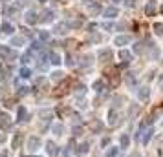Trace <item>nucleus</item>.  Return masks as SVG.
<instances>
[{"mask_svg":"<svg viewBox=\"0 0 163 157\" xmlns=\"http://www.w3.org/2000/svg\"><path fill=\"white\" fill-rule=\"evenodd\" d=\"M119 143H121V148H128V144H130V137H128V135H121Z\"/></svg>","mask_w":163,"mask_h":157,"instance_id":"0eeeda50","label":"nucleus"},{"mask_svg":"<svg viewBox=\"0 0 163 157\" xmlns=\"http://www.w3.org/2000/svg\"><path fill=\"white\" fill-rule=\"evenodd\" d=\"M118 121H119L118 111H115V110H110V111H108V124H110V126H115V124H118Z\"/></svg>","mask_w":163,"mask_h":157,"instance_id":"f03ea898","label":"nucleus"},{"mask_svg":"<svg viewBox=\"0 0 163 157\" xmlns=\"http://www.w3.org/2000/svg\"><path fill=\"white\" fill-rule=\"evenodd\" d=\"M0 128H4V130H8L9 128V115H0Z\"/></svg>","mask_w":163,"mask_h":157,"instance_id":"20e7f679","label":"nucleus"},{"mask_svg":"<svg viewBox=\"0 0 163 157\" xmlns=\"http://www.w3.org/2000/svg\"><path fill=\"white\" fill-rule=\"evenodd\" d=\"M137 95H139V99H141V101H147V99H149V89H147V88H139V93H137Z\"/></svg>","mask_w":163,"mask_h":157,"instance_id":"39448f33","label":"nucleus"},{"mask_svg":"<svg viewBox=\"0 0 163 157\" xmlns=\"http://www.w3.org/2000/svg\"><path fill=\"white\" fill-rule=\"evenodd\" d=\"M130 157H141V155H139V152H134V153H130Z\"/></svg>","mask_w":163,"mask_h":157,"instance_id":"aec40b11","label":"nucleus"},{"mask_svg":"<svg viewBox=\"0 0 163 157\" xmlns=\"http://www.w3.org/2000/svg\"><path fill=\"white\" fill-rule=\"evenodd\" d=\"M88 150H90V143H83V144H81V148H79V152H81V153H86Z\"/></svg>","mask_w":163,"mask_h":157,"instance_id":"ddd939ff","label":"nucleus"},{"mask_svg":"<svg viewBox=\"0 0 163 157\" xmlns=\"http://www.w3.org/2000/svg\"><path fill=\"white\" fill-rule=\"evenodd\" d=\"M52 62H53V64H61V57H59L57 53H52Z\"/></svg>","mask_w":163,"mask_h":157,"instance_id":"2eb2a0df","label":"nucleus"},{"mask_svg":"<svg viewBox=\"0 0 163 157\" xmlns=\"http://www.w3.org/2000/svg\"><path fill=\"white\" fill-rule=\"evenodd\" d=\"M53 131H55V135H61V133L64 131V128H62V124H55V126H53Z\"/></svg>","mask_w":163,"mask_h":157,"instance_id":"9b49d317","label":"nucleus"},{"mask_svg":"<svg viewBox=\"0 0 163 157\" xmlns=\"http://www.w3.org/2000/svg\"><path fill=\"white\" fill-rule=\"evenodd\" d=\"M40 144H42V143H40V139H39V137H35V135L28 139V150H30V152L39 150V148H40Z\"/></svg>","mask_w":163,"mask_h":157,"instance_id":"f257e3e1","label":"nucleus"},{"mask_svg":"<svg viewBox=\"0 0 163 157\" xmlns=\"http://www.w3.org/2000/svg\"><path fill=\"white\" fill-rule=\"evenodd\" d=\"M119 57H121V59H125V60H127V59H128V57H130V53H128V51H119Z\"/></svg>","mask_w":163,"mask_h":157,"instance_id":"f3484780","label":"nucleus"},{"mask_svg":"<svg viewBox=\"0 0 163 157\" xmlns=\"http://www.w3.org/2000/svg\"><path fill=\"white\" fill-rule=\"evenodd\" d=\"M152 133H154L152 128H149V131H145V135H143V144H147V143L152 139Z\"/></svg>","mask_w":163,"mask_h":157,"instance_id":"6e6552de","label":"nucleus"},{"mask_svg":"<svg viewBox=\"0 0 163 157\" xmlns=\"http://www.w3.org/2000/svg\"><path fill=\"white\" fill-rule=\"evenodd\" d=\"M128 40H130V38H128V37H119V38H118V40H115V44H118V46H119V44H127V42H128Z\"/></svg>","mask_w":163,"mask_h":157,"instance_id":"4468645a","label":"nucleus"},{"mask_svg":"<svg viewBox=\"0 0 163 157\" xmlns=\"http://www.w3.org/2000/svg\"><path fill=\"white\" fill-rule=\"evenodd\" d=\"M20 143H22V135L18 133V135L13 139V146H15V148H18V146H20Z\"/></svg>","mask_w":163,"mask_h":157,"instance_id":"f8f14e48","label":"nucleus"},{"mask_svg":"<svg viewBox=\"0 0 163 157\" xmlns=\"http://www.w3.org/2000/svg\"><path fill=\"white\" fill-rule=\"evenodd\" d=\"M17 121H20V122H22V121H26V110H24V106H20V108H18V119H17Z\"/></svg>","mask_w":163,"mask_h":157,"instance_id":"1a4fd4ad","label":"nucleus"},{"mask_svg":"<svg viewBox=\"0 0 163 157\" xmlns=\"http://www.w3.org/2000/svg\"><path fill=\"white\" fill-rule=\"evenodd\" d=\"M118 152H119V148H110V150L106 152V157H115V155H118Z\"/></svg>","mask_w":163,"mask_h":157,"instance_id":"9d476101","label":"nucleus"},{"mask_svg":"<svg viewBox=\"0 0 163 157\" xmlns=\"http://www.w3.org/2000/svg\"><path fill=\"white\" fill-rule=\"evenodd\" d=\"M20 75H22V77H30L31 73H30V70H28V68H22V71H20Z\"/></svg>","mask_w":163,"mask_h":157,"instance_id":"dca6fc26","label":"nucleus"},{"mask_svg":"<svg viewBox=\"0 0 163 157\" xmlns=\"http://www.w3.org/2000/svg\"><path fill=\"white\" fill-rule=\"evenodd\" d=\"M92 130H94L96 133H99L103 130V122L101 121H94V122H92Z\"/></svg>","mask_w":163,"mask_h":157,"instance_id":"423d86ee","label":"nucleus"},{"mask_svg":"<svg viewBox=\"0 0 163 157\" xmlns=\"http://www.w3.org/2000/svg\"><path fill=\"white\" fill-rule=\"evenodd\" d=\"M156 29H158L159 35H163V26H161V24H156Z\"/></svg>","mask_w":163,"mask_h":157,"instance_id":"a211bd4d","label":"nucleus"},{"mask_svg":"<svg viewBox=\"0 0 163 157\" xmlns=\"http://www.w3.org/2000/svg\"><path fill=\"white\" fill-rule=\"evenodd\" d=\"M101 86H103V82H101V80H97V82H94V88H96V89H99Z\"/></svg>","mask_w":163,"mask_h":157,"instance_id":"6ab92c4d","label":"nucleus"},{"mask_svg":"<svg viewBox=\"0 0 163 157\" xmlns=\"http://www.w3.org/2000/svg\"><path fill=\"white\" fill-rule=\"evenodd\" d=\"M0 157H8V152H2V153H0Z\"/></svg>","mask_w":163,"mask_h":157,"instance_id":"4be33fe9","label":"nucleus"},{"mask_svg":"<svg viewBox=\"0 0 163 157\" xmlns=\"http://www.w3.org/2000/svg\"><path fill=\"white\" fill-rule=\"evenodd\" d=\"M4 141H6V135L2 133V135H0V143H4Z\"/></svg>","mask_w":163,"mask_h":157,"instance_id":"412c9836","label":"nucleus"},{"mask_svg":"<svg viewBox=\"0 0 163 157\" xmlns=\"http://www.w3.org/2000/svg\"><path fill=\"white\" fill-rule=\"evenodd\" d=\"M46 152H48V155H52V157L57 155V146H55L53 141H48V143H46Z\"/></svg>","mask_w":163,"mask_h":157,"instance_id":"7ed1b4c3","label":"nucleus"}]
</instances>
